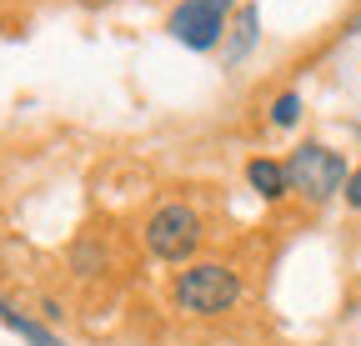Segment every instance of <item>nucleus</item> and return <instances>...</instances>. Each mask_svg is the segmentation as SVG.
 Listing matches in <instances>:
<instances>
[{
    "instance_id": "f257e3e1",
    "label": "nucleus",
    "mask_w": 361,
    "mask_h": 346,
    "mask_svg": "<svg viewBox=\"0 0 361 346\" xmlns=\"http://www.w3.org/2000/svg\"><path fill=\"white\" fill-rule=\"evenodd\" d=\"M241 296H246V281L231 261H191L171 276V307L196 321H216L226 311H236Z\"/></svg>"
},
{
    "instance_id": "f03ea898",
    "label": "nucleus",
    "mask_w": 361,
    "mask_h": 346,
    "mask_svg": "<svg viewBox=\"0 0 361 346\" xmlns=\"http://www.w3.org/2000/svg\"><path fill=\"white\" fill-rule=\"evenodd\" d=\"M141 241H146V251L156 256V261H166V266H191L196 251H201V241H206V221H201V211H196L191 201H161V206L146 216Z\"/></svg>"
},
{
    "instance_id": "7ed1b4c3",
    "label": "nucleus",
    "mask_w": 361,
    "mask_h": 346,
    "mask_svg": "<svg viewBox=\"0 0 361 346\" xmlns=\"http://www.w3.org/2000/svg\"><path fill=\"white\" fill-rule=\"evenodd\" d=\"M351 176V161L326 146V141H301L291 156H286V181H291V196H301L306 206H326L341 196Z\"/></svg>"
},
{
    "instance_id": "20e7f679",
    "label": "nucleus",
    "mask_w": 361,
    "mask_h": 346,
    "mask_svg": "<svg viewBox=\"0 0 361 346\" xmlns=\"http://www.w3.org/2000/svg\"><path fill=\"white\" fill-rule=\"evenodd\" d=\"M231 16H236V0H176L166 16V35L176 46L206 56V51H221Z\"/></svg>"
},
{
    "instance_id": "39448f33",
    "label": "nucleus",
    "mask_w": 361,
    "mask_h": 346,
    "mask_svg": "<svg viewBox=\"0 0 361 346\" xmlns=\"http://www.w3.org/2000/svg\"><path fill=\"white\" fill-rule=\"evenodd\" d=\"M256 46H261V11L256 6H236L231 25H226V40H221V66L236 70Z\"/></svg>"
},
{
    "instance_id": "423d86ee",
    "label": "nucleus",
    "mask_w": 361,
    "mask_h": 346,
    "mask_svg": "<svg viewBox=\"0 0 361 346\" xmlns=\"http://www.w3.org/2000/svg\"><path fill=\"white\" fill-rule=\"evenodd\" d=\"M246 186H251L261 201H286V196H291L286 161H276V156H251V161H246Z\"/></svg>"
},
{
    "instance_id": "0eeeda50",
    "label": "nucleus",
    "mask_w": 361,
    "mask_h": 346,
    "mask_svg": "<svg viewBox=\"0 0 361 346\" xmlns=\"http://www.w3.org/2000/svg\"><path fill=\"white\" fill-rule=\"evenodd\" d=\"M0 326H11L20 341H30V346H66L51 326H45L40 316H30V311H20L11 296H0Z\"/></svg>"
},
{
    "instance_id": "6e6552de",
    "label": "nucleus",
    "mask_w": 361,
    "mask_h": 346,
    "mask_svg": "<svg viewBox=\"0 0 361 346\" xmlns=\"http://www.w3.org/2000/svg\"><path fill=\"white\" fill-rule=\"evenodd\" d=\"M111 266V256H106V246L96 241V236H80L75 246H71V271L75 276H101Z\"/></svg>"
},
{
    "instance_id": "1a4fd4ad",
    "label": "nucleus",
    "mask_w": 361,
    "mask_h": 346,
    "mask_svg": "<svg viewBox=\"0 0 361 346\" xmlns=\"http://www.w3.org/2000/svg\"><path fill=\"white\" fill-rule=\"evenodd\" d=\"M301 116H306L301 91H281V96H271V125H276V131H296Z\"/></svg>"
},
{
    "instance_id": "9d476101",
    "label": "nucleus",
    "mask_w": 361,
    "mask_h": 346,
    "mask_svg": "<svg viewBox=\"0 0 361 346\" xmlns=\"http://www.w3.org/2000/svg\"><path fill=\"white\" fill-rule=\"evenodd\" d=\"M341 201H346L351 211H361V166H351V176H346V186H341Z\"/></svg>"
},
{
    "instance_id": "9b49d317",
    "label": "nucleus",
    "mask_w": 361,
    "mask_h": 346,
    "mask_svg": "<svg viewBox=\"0 0 361 346\" xmlns=\"http://www.w3.org/2000/svg\"><path fill=\"white\" fill-rule=\"evenodd\" d=\"M61 316H66V311H61V301L45 296V301H40V321H61Z\"/></svg>"
},
{
    "instance_id": "f8f14e48",
    "label": "nucleus",
    "mask_w": 361,
    "mask_h": 346,
    "mask_svg": "<svg viewBox=\"0 0 361 346\" xmlns=\"http://www.w3.org/2000/svg\"><path fill=\"white\" fill-rule=\"evenodd\" d=\"M80 11H106V6H116V0H75Z\"/></svg>"
},
{
    "instance_id": "ddd939ff",
    "label": "nucleus",
    "mask_w": 361,
    "mask_h": 346,
    "mask_svg": "<svg viewBox=\"0 0 361 346\" xmlns=\"http://www.w3.org/2000/svg\"><path fill=\"white\" fill-rule=\"evenodd\" d=\"M351 136H356V141H361V121H351Z\"/></svg>"
}]
</instances>
